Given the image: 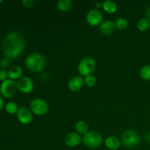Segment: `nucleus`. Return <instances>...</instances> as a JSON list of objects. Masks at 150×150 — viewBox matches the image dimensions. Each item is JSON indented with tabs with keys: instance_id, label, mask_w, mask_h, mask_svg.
I'll return each instance as SVG.
<instances>
[{
	"instance_id": "obj_26",
	"label": "nucleus",
	"mask_w": 150,
	"mask_h": 150,
	"mask_svg": "<svg viewBox=\"0 0 150 150\" xmlns=\"http://www.w3.org/2000/svg\"><path fill=\"white\" fill-rule=\"evenodd\" d=\"M34 1L33 0H23L22 1V4L26 8H30L33 6Z\"/></svg>"
},
{
	"instance_id": "obj_19",
	"label": "nucleus",
	"mask_w": 150,
	"mask_h": 150,
	"mask_svg": "<svg viewBox=\"0 0 150 150\" xmlns=\"http://www.w3.org/2000/svg\"><path fill=\"white\" fill-rule=\"evenodd\" d=\"M150 27V21L146 18H143L137 22V29L140 32H146Z\"/></svg>"
},
{
	"instance_id": "obj_13",
	"label": "nucleus",
	"mask_w": 150,
	"mask_h": 150,
	"mask_svg": "<svg viewBox=\"0 0 150 150\" xmlns=\"http://www.w3.org/2000/svg\"><path fill=\"white\" fill-rule=\"evenodd\" d=\"M116 29L115 23L113 21L106 20L103 21L99 26V30L103 35H109L114 32Z\"/></svg>"
},
{
	"instance_id": "obj_6",
	"label": "nucleus",
	"mask_w": 150,
	"mask_h": 150,
	"mask_svg": "<svg viewBox=\"0 0 150 150\" xmlns=\"http://www.w3.org/2000/svg\"><path fill=\"white\" fill-rule=\"evenodd\" d=\"M29 109L35 115L42 116L48 112V105L45 100L42 98H35L31 101Z\"/></svg>"
},
{
	"instance_id": "obj_2",
	"label": "nucleus",
	"mask_w": 150,
	"mask_h": 150,
	"mask_svg": "<svg viewBox=\"0 0 150 150\" xmlns=\"http://www.w3.org/2000/svg\"><path fill=\"white\" fill-rule=\"evenodd\" d=\"M24 64L29 70L34 73H39L45 67V58L40 53H32L26 57Z\"/></svg>"
},
{
	"instance_id": "obj_10",
	"label": "nucleus",
	"mask_w": 150,
	"mask_h": 150,
	"mask_svg": "<svg viewBox=\"0 0 150 150\" xmlns=\"http://www.w3.org/2000/svg\"><path fill=\"white\" fill-rule=\"evenodd\" d=\"M17 119L21 124L29 125L33 120V113L26 107H21L17 112Z\"/></svg>"
},
{
	"instance_id": "obj_7",
	"label": "nucleus",
	"mask_w": 150,
	"mask_h": 150,
	"mask_svg": "<svg viewBox=\"0 0 150 150\" xmlns=\"http://www.w3.org/2000/svg\"><path fill=\"white\" fill-rule=\"evenodd\" d=\"M17 82L8 79L0 84V94L4 98H12L17 91Z\"/></svg>"
},
{
	"instance_id": "obj_27",
	"label": "nucleus",
	"mask_w": 150,
	"mask_h": 150,
	"mask_svg": "<svg viewBox=\"0 0 150 150\" xmlns=\"http://www.w3.org/2000/svg\"><path fill=\"white\" fill-rule=\"evenodd\" d=\"M146 18H147L148 20L150 21V6L149 7H148L147 10H146Z\"/></svg>"
},
{
	"instance_id": "obj_11",
	"label": "nucleus",
	"mask_w": 150,
	"mask_h": 150,
	"mask_svg": "<svg viewBox=\"0 0 150 150\" xmlns=\"http://www.w3.org/2000/svg\"><path fill=\"white\" fill-rule=\"evenodd\" d=\"M84 84V79L81 76H76L70 79L67 86L72 92H78L83 88Z\"/></svg>"
},
{
	"instance_id": "obj_16",
	"label": "nucleus",
	"mask_w": 150,
	"mask_h": 150,
	"mask_svg": "<svg viewBox=\"0 0 150 150\" xmlns=\"http://www.w3.org/2000/svg\"><path fill=\"white\" fill-rule=\"evenodd\" d=\"M102 7L105 12L109 14H114L117 10V4L115 1L106 0L103 1Z\"/></svg>"
},
{
	"instance_id": "obj_21",
	"label": "nucleus",
	"mask_w": 150,
	"mask_h": 150,
	"mask_svg": "<svg viewBox=\"0 0 150 150\" xmlns=\"http://www.w3.org/2000/svg\"><path fill=\"white\" fill-rule=\"evenodd\" d=\"M140 76L142 79L145 81H150V65L143 66L140 70Z\"/></svg>"
},
{
	"instance_id": "obj_9",
	"label": "nucleus",
	"mask_w": 150,
	"mask_h": 150,
	"mask_svg": "<svg viewBox=\"0 0 150 150\" xmlns=\"http://www.w3.org/2000/svg\"><path fill=\"white\" fill-rule=\"evenodd\" d=\"M86 22L92 26H100L103 21V14L98 9H92L86 15Z\"/></svg>"
},
{
	"instance_id": "obj_30",
	"label": "nucleus",
	"mask_w": 150,
	"mask_h": 150,
	"mask_svg": "<svg viewBox=\"0 0 150 150\" xmlns=\"http://www.w3.org/2000/svg\"><path fill=\"white\" fill-rule=\"evenodd\" d=\"M1 0H0V3H1Z\"/></svg>"
},
{
	"instance_id": "obj_20",
	"label": "nucleus",
	"mask_w": 150,
	"mask_h": 150,
	"mask_svg": "<svg viewBox=\"0 0 150 150\" xmlns=\"http://www.w3.org/2000/svg\"><path fill=\"white\" fill-rule=\"evenodd\" d=\"M114 23L116 28L119 30H125L128 26V21L122 17L118 18Z\"/></svg>"
},
{
	"instance_id": "obj_29",
	"label": "nucleus",
	"mask_w": 150,
	"mask_h": 150,
	"mask_svg": "<svg viewBox=\"0 0 150 150\" xmlns=\"http://www.w3.org/2000/svg\"><path fill=\"white\" fill-rule=\"evenodd\" d=\"M3 105H4V102H3L2 98H1V97H0V110H1V108H2Z\"/></svg>"
},
{
	"instance_id": "obj_24",
	"label": "nucleus",
	"mask_w": 150,
	"mask_h": 150,
	"mask_svg": "<svg viewBox=\"0 0 150 150\" xmlns=\"http://www.w3.org/2000/svg\"><path fill=\"white\" fill-rule=\"evenodd\" d=\"M9 64H10V60L7 57H4L0 59V68L5 70L7 67H8Z\"/></svg>"
},
{
	"instance_id": "obj_5",
	"label": "nucleus",
	"mask_w": 150,
	"mask_h": 150,
	"mask_svg": "<svg viewBox=\"0 0 150 150\" xmlns=\"http://www.w3.org/2000/svg\"><path fill=\"white\" fill-rule=\"evenodd\" d=\"M103 142V138L102 135L96 131H90L83 136V143L89 148H98Z\"/></svg>"
},
{
	"instance_id": "obj_8",
	"label": "nucleus",
	"mask_w": 150,
	"mask_h": 150,
	"mask_svg": "<svg viewBox=\"0 0 150 150\" xmlns=\"http://www.w3.org/2000/svg\"><path fill=\"white\" fill-rule=\"evenodd\" d=\"M17 88L22 93H30L34 89V83L30 78L22 76L18 80Z\"/></svg>"
},
{
	"instance_id": "obj_15",
	"label": "nucleus",
	"mask_w": 150,
	"mask_h": 150,
	"mask_svg": "<svg viewBox=\"0 0 150 150\" xmlns=\"http://www.w3.org/2000/svg\"><path fill=\"white\" fill-rule=\"evenodd\" d=\"M22 74H23V70L19 65L12 66L8 70V77L13 81L18 80L20 78L22 77Z\"/></svg>"
},
{
	"instance_id": "obj_28",
	"label": "nucleus",
	"mask_w": 150,
	"mask_h": 150,
	"mask_svg": "<svg viewBox=\"0 0 150 150\" xmlns=\"http://www.w3.org/2000/svg\"><path fill=\"white\" fill-rule=\"evenodd\" d=\"M102 4H103V2H99V1H97V2L95 3V6H96L97 8H100V7H102Z\"/></svg>"
},
{
	"instance_id": "obj_12",
	"label": "nucleus",
	"mask_w": 150,
	"mask_h": 150,
	"mask_svg": "<svg viewBox=\"0 0 150 150\" xmlns=\"http://www.w3.org/2000/svg\"><path fill=\"white\" fill-rule=\"evenodd\" d=\"M81 142V136L76 132L67 133L64 137V143L70 147H76Z\"/></svg>"
},
{
	"instance_id": "obj_25",
	"label": "nucleus",
	"mask_w": 150,
	"mask_h": 150,
	"mask_svg": "<svg viewBox=\"0 0 150 150\" xmlns=\"http://www.w3.org/2000/svg\"><path fill=\"white\" fill-rule=\"evenodd\" d=\"M7 77H8V72L3 69H0V81H4L8 79Z\"/></svg>"
},
{
	"instance_id": "obj_4",
	"label": "nucleus",
	"mask_w": 150,
	"mask_h": 150,
	"mask_svg": "<svg viewBox=\"0 0 150 150\" xmlns=\"http://www.w3.org/2000/svg\"><path fill=\"white\" fill-rule=\"evenodd\" d=\"M141 137L139 133L133 130H127L122 133L121 143L125 147L133 148L140 144Z\"/></svg>"
},
{
	"instance_id": "obj_23",
	"label": "nucleus",
	"mask_w": 150,
	"mask_h": 150,
	"mask_svg": "<svg viewBox=\"0 0 150 150\" xmlns=\"http://www.w3.org/2000/svg\"><path fill=\"white\" fill-rule=\"evenodd\" d=\"M97 82V79L93 75H89L84 78V83L89 87H92L95 85Z\"/></svg>"
},
{
	"instance_id": "obj_18",
	"label": "nucleus",
	"mask_w": 150,
	"mask_h": 150,
	"mask_svg": "<svg viewBox=\"0 0 150 150\" xmlns=\"http://www.w3.org/2000/svg\"><path fill=\"white\" fill-rule=\"evenodd\" d=\"M73 2L71 0H59L57 2V7L62 12H67L71 9Z\"/></svg>"
},
{
	"instance_id": "obj_22",
	"label": "nucleus",
	"mask_w": 150,
	"mask_h": 150,
	"mask_svg": "<svg viewBox=\"0 0 150 150\" xmlns=\"http://www.w3.org/2000/svg\"><path fill=\"white\" fill-rule=\"evenodd\" d=\"M18 106L17 104L14 102H9L5 105V110L8 114H17L18 111Z\"/></svg>"
},
{
	"instance_id": "obj_3",
	"label": "nucleus",
	"mask_w": 150,
	"mask_h": 150,
	"mask_svg": "<svg viewBox=\"0 0 150 150\" xmlns=\"http://www.w3.org/2000/svg\"><path fill=\"white\" fill-rule=\"evenodd\" d=\"M96 67V61L92 57H85L81 59L78 64V71L81 76L92 75Z\"/></svg>"
},
{
	"instance_id": "obj_17",
	"label": "nucleus",
	"mask_w": 150,
	"mask_h": 150,
	"mask_svg": "<svg viewBox=\"0 0 150 150\" xmlns=\"http://www.w3.org/2000/svg\"><path fill=\"white\" fill-rule=\"evenodd\" d=\"M76 133H78L80 135H83L84 136L86 133H88L89 127H88L87 123L83 120H79L76 123Z\"/></svg>"
},
{
	"instance_id": "obj_14",
	"label": "nucleus",
	"mask_w": 150,
	"mask_h": 150,
	"mask_svg": "<svg viewBox=\"0 0 150 150\" xmlns=\"http://www.w3.org/2000/svg\"><path fill=\"white\" fill-rule=\"evenodd\" d=\"M105 146L110 150H116L121 146V141L114 136H110L105 140Z\"/></svg>"
},
{
	"instance_id": "obj_1",
	"label": "nucleus",
	"mask_w": 150,
	"mask_h": 150,
	"mask_svg": "<svg viewBox=\"0 0 150 150\" xmlns=\"http://www.w3.org/2000/svg\"><path fill=\"white\" fill-rule=\"evenodd\" d=\"M26 43L21 34L17 32H9L2 42V50L4 57L8 59H16L23 52Z\"/></svg>"
}]
</instances>
